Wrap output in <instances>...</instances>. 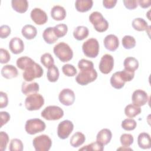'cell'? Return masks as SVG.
<instances>
[{"mask_svg":"<svg viewBox=\"0 0 151 151\" xmlns=\"http://www.w3.org/2000/svg\"><path fill=\"white\" fill-rule=\"evenodd\" d=\"M78 67L80 70L76 77V81L78 84L86 86L93 82L97 78V73L94 68L92 61L81 59L78 61Z\"/></svg>","mask_w":151,"mask_h":151,"instance_id":"cell-1","label":"cell"},{"mask_svg":"<svg viewBox=\"0 0 151 151\" xmlns=\"http://www.w3.org/2000/svg\"><path fill=\"white\" fill-rule=\"evenodd\" d=\"M134 77V73L126 70L114 73L110 78V84L116 89H120L124 87L125 83L130 81Z\"/></svg>","mask_w":151,"mask_h":151,"instance_id":"cell-2","label":"cell"},{"mask_svg":"<svg viewBox=\"0 0 151 151\" xmlns=\"http://www.w3.org/2000/svg\"><path fill=\"white\" fill-rule=\"evenodd\" d=\"M55 56L62 62L70 61L73 57V51L71 47L65 42H61L56 44L53 48Z\"/></svg>","mask_w":151,"mask_h":151,"instance_id":"cell-3","label":"cell"},{"mask_svg":"<svg viewBox=\"0 0 151 151\" xmlns=\"http://www.w3.org/2000/svg\"><path fill=\"white\" fill-rule=\"evenodd\" d=\"M89 21L95 30L99 32H103L109 28V22L98 11H94L90 15Z\"/></svg>","mask_w":151,"mask_h":151,"instance_id":"cell-4","label":"cell"},{"mask_svg":"<svg viewBox=\"0 0 151 151\" xmlns=\"http://www.w3.org/2000/svg\"><path fill=\"white\" fill-rule=\"evenodd\" d=\"M44 71L40 64L35 62L28 65L22 73V77L25 81L31 82L35 78H40L42 76Z\"/></svg>","mask_w":151,"mask_h":151,"instance_id":"cell-5","label":"cell"},{"mask_svg":"<svg viewBox=\"0 0 151 151\" xmlns=\"http://www.w3.org/2000/svg\"><path fill=\"white\" fill-rule=\"evenodd\" d=\"M44 104V99L42 95L35 93L27 96L25 100V106L29 111L37 110Z\"/></svg>","mask_w":151,"mask_h":151,"instance_id":"cell-6","label":"cell"},{"mask_svg":"<svg viewBox=\"0 0 151 151\" xmlns=\"http://www.w3.org/2000/svg\"><path fill=\"white\" fill-rule=\"evenodd\" d=\"M99 43L96 38H89L82 45L84 54L89 58L96 57L99 52Z\"/></svg>","mask_w":151,"mask_h":151,"instance_id":"cell-7","label":"cell"},{"mask_svg":"<svg viewBox=\"0 0 151 151\" xmlns=\"http://www.w3.org/2000/svg\"><path fill=\"white\" fill-rule=\"evenodd\" d=\"M41 116L47 120H57L63 117L64 111L58 106H49L41 111Z\"/></svg>","mask_w":151,"mask_h":151,"instance_id":"cell-8","label":"cell"},{"mask_svg":"<svg viewBox=\"0 0 151 151\" xmlns=\"http://www.w3.org/2000/svg\"><path fill=\"white\" fill-rule=\"evenodd\" d=\"M46 127L45 123L42 120L35 118L28 120L25 125L26 132L31 135L43 132Z\"/></svg>","mask_w":151,"mask_h":151,"instance_id":"cell-9","label":"cell"},{"mask_svg":"<svg viewBox=\"0 0 151 151\" xmlns=\"http://www.w3.org/2000/svg\"><path fill=\"white\" fill-rule=\"evenodd\" d=\"M32 144L36 151H48L52 146V140L48 136L41 134L33 139Z\"/></svg>","mask_w":151,"mask_h":151,"instance_id":"cell-10","label":"cell"},{"mask_svg":"<svg viewBox=\"0 0 151 151\" xmlns=\"http://www.w3.org/2000/svg\"><path fill=\"white\" fill-rule=\"evenodd\" d=\"M74 129V124L70 120H65L60 122L57 127V135L61 139L68 138Z\"/></svg>","mask_w":151,"mask_h":151,"instance_id":"cell-11","label":"cell"},{"mask_svg":"<svg viewBox=\"0 0 151 151\" xmlns=\"http://www.w3.org/2000/svg\"><path fill=\"white\" fill-rule=\"evenodd\" d=\"M114 67V58L112 55L109 54H104L102 56L99 68L100 72L104 74L110 73L113 70Z\"/></svg>","mask_w":151,"mask_h":151,"instance_id":"cell-12","label":"cell"},{"mask_svg":"<svg viewBox=\"0 0 151 151\" xmlns=\"http://www.w3.org/2000/svg\"><path fill=\"white\" fill-rule=\"evenodd\" d=\"M149 100V96L146 91L143 90L137 89L133 91L132 95V101L133 104L140 107L146 104Z\"/></svg>","mask_w":151,"mask_h":151,"instance_id":"cell-13","label":"cell"},{"mask_svg":"<svg viewBox=\"0 0 151 151\" xmlns=\"http://www.w3.org/2000/svg\"><path fill=\"white\" fill-rule=\"evenodd\" d=\"M58 99L63 105L66 106H71L75 101L74 93L70 88H64L60 91L58 95Z\"/></svg>","mask_w":151,"mask_h":151,"instance_id":"cell-14","label":"cell"},{"mask_svg":"<svg viewBox=\"0 0 151 151\" xmlns=\"http://www.w3.org/2000/svg\"><path fill=\"white\" fill-rule=\"evenodd\" d=\"M30 17L32 20L37 25H43L45 24L48 20V16L46 12L41 8H34L30 14Z\"/></svg>","mask_w":151,"mask_h":151,"instance_id":"cell-15","label":"cell"},{"mask_svg":"<svg viewBox=\"0 0 151 151\" xmlns=\"http://www.w3.org/2000/svg\"><path fill=\"white\" fill-rule=\"evenodd\" d=\"M105 48L110 51H114L117 49L119 45V41L117 36L113 34L107 35L103 41Z\"/></svg>","mask_w":151,"mask_h":151,"instance_id":"cell-16","label":"cell"},{"mask_svg":"<svg viewBox=\"0 0 151 151\" xmlns=\"http://www.w3.org/2000/svg\"><path fill=\"white\" fill-rule=\"evenodd\" d=\"M9 48L13 54H19L24 51V44L21 38L14 37L9 42Z\"/></svg>","mask_w":151,"mask_h":151,"instance_id":"cell-17","label":"cell"},{"mask_svg":"<svg viewBox=\"0 0 151 151\" xmlns=\"http://www.w3.org/2000/svg\"><path fill=\"white\" fill-rule=\"evenodd\" d=\"M112 133L109 129H103L100 130L96 136V141L103 146L107 145L111 140Z\"/></svg>","mask_w":151,"mask_h":151,"instance_id":"cell-18","label":"cell"},{"mask_svg":"<svg viewBox=\"0 0 151 151\" xmlns=\"http://www.w3.org/2000/svg\"><path fill=\"white\" fill-rule=\"evenodd\" d=\"M39 84L36 82L29 83L27 81H24L22 83L21 91L24 95L28 96L31 94L37 93L39 91Z\"/></svg>","mask_w":151,"mask_h":151,"instance_id":"cell-19","label":"cell"},{"mask_svg":"<svg viewBox=\"0 0 151 151\" xmlns=\"http://www.w3.org/2000/svg\"><path fill=\"white\" fill-rule=\"evenodd\" d=\"M1 75L6 79H11L17 77L18 75V72L15 66L8 64L2 68Z\"/></svg>","mask_w":151,"mask_h":151,"instance_id":"cell-20","label":"cell"},{"mask_svg":"<svg viewBox=\"0 0 151 151\" xmlns=\"http://www.w3.org/2000/svg\"><path fill=\"white\" fill-rule=\"evenodd\" d=\"M51 16L55 21H62L66 17L65 9L60 5H55L51 10Z\"/></svg>","mask_w":151,"mask_h":151,"instance_id":"cell-21","label":"cell"},{"mask_svg":"<svg viewBox=\"0 0 151 151\" xmlns=\"http://www.w3.org/2000/svg\"><path fill=\"white\" fill-rule=\"evenodd\" d=\"M137 144L139 147L141 149H150L151 147L150 135L146 132H142L140 133L137 137Z\"/></svg>","mask_w":151,"mask_h":151,"instance_id":"cell-22","label":"cell"},{"mask_svg":"<svg viewBox=\"0 0 151 151\" xmlns=\"http://www.w3.org/2000/svg\"><path fill=\"white\" fill-rule=\"evenodd\" d=\"M92 0H77L75 2V7L77 11L86 12L88 11L93 6Z\"/></svg>","mask_w":151,"mask_h":151,"instance_id":"cell-23","label":"cell"},{"mask_svg":"<svg viewBox=\"0 0 151 151\" xmlns=\"http://www.w3.org/2000/svg\"><path fill=\"white\" fill-rule=\"evenodd\" d=\"M11 5L16 12L23 14L28 9V2L26 0H12Z\"/></svg>","mask_w":151,"mask_h":151,"instance_id":"cell-24","label":"cell"},{"mask_svg":"<svg viewBox=\"0 0 151 151\" xmlns=\"http://www.w3.org/2000/svg\"><path fill=\"white\" fill-rule=\"evenodd\" d=\"M123 65L124 70L130 72L134 73L139 67V61L134 57H128L124 59Z\"/></svg>","mask_w":151,"mask_h":151,"instance_id":"cell-25","label":"cell"},{"mask_svg":"<svg viewBox=\"0 0 151 151\" xmlns=\"http://www.w3.org/2000/svg\"><path fill=\"white\" fill-rule=\"evenodd\" d=\"M21 33L22 36L27 40H32L36 37L37 34V30L34 26L27 24L22 27Z\"/></svg>","mask_w":151,"mask_h":151,"instance_id":"cell-26","label":"cell"},{"mask_svg":"<svg viewBox=\"0 0 151 151\" xmlns=\"http://www.w3.org/2000/svg\"><path fill=\"white\" fill-rule=\"evenodd\" d=\"M42 38L48 44H52L58 40L56 37L53 27H47L42 33Z\"/></svg>","mask_w":151,"mask_h":151,"instance_id":"cell-27","label":"cell"},{"mask_svg":"<svg viewBox=\"0 0 151 151\" xmlns=\"http://www.w3.org/2000/svg\"><path fill=\"white\" fill-rule=\"evenodd\" d=\"M88 34V29L85 26H78L73 31V36L78 41H81L86 38Z\"/></svg>","mask_w":151,"mask_h":151,"instance_id":"cell-28","label":"cell"},{"mask_svg":"<svg viewBox=\"0 0 151 151\" xmlns=\"http://www.w3.org/2000/svg\"><path fill=\"white\" fill-rule=\"evenodd\" d=\"M85 140V135L80 132H77L71 136L70 143L73 147H78L82 145Z\"/></svg>","mask_w":151,"mask_h":151,"instance_id":"cell-29","label":"cell"},{"mask_svg":"<svg viewBox=\"0 0 151 151\" xmlns=\"http://www.w3.org/2000/svg\"><path fill=\"white\" fill-rule=\"evenodd\" d=\"M132 25L133 28L137 31H146L149 27L147 22L142 18H134L132 21Z\"/></svg>","mask_w":151,"mask_h":151,"instance_id":"cell-30","label":"cell"},{"mask_svg":"<svg viewBox=\"0 0 151 151\" xmlns=\"http://www.w3.org/2000/svg\"><path fill=\"white\" fill-rule=\"evenodd\" d=\"M141 113V109L140 107L136 106L133 104H128L124 109V113L126 116L129 118H133L139 115Z\"/></svg>","mask_w":151,"mask_h":151,"instance_id":"cell-31","label":"cell"},{"mask_svg":"<svg viewBox=\"0 0 151 151\" xmlns=\"http://www.w3.org/2000/svg\"><path fill=\"white\" fill-rule=\"evenodd\" d=\"M59 70L57 66L53 65L50 68H48L47 73V77L49 81L52 83L56 82L59 78Z\"/></svg>","mask_w":151,"mask_h":151,"instance_id":"cell-32","label":"cell"},{"mask_svg":"<svg viewBox=\"0 0 151 151\" xmlns=\"http://www.w3.org/2000/svg\"><path fill=\"white\" fill-rule=\"evenodd\" d=\"M35 61L31 59V58L27 57V56H24L19 57L17 59L16 64L17 66L21 70H24L28 65L30 64H32Z\"/></svg>","mask_w":151,"mask_h":151,"instance_id":"cell-33","label":"cell"},{"mask_svg":"<svg viewBox=\"0 0 151 151\" xmlns=\"http://www.w3.org/2000/svg\"><path fill=\"white\" fill-rule=\"evenodd\" d=\"M53 28L55 34L58 38L65 36L68 31V27L64 24H57Z\"/></svg>","mask_w":151,"mask_h":151,"instance_id":"cell-34","label":"cell"},{"mask_svg":"<svg viewBox=\"0 0 151 151\" xmlns=\"http://www.w3.org/2000/svg\"><path fill=\"white\" fill-rule=\"evenodd\" d=\"M136 40L130 35H125L122 38V45L125 49L130 50L134 48L136 45Z\"/></svg>","mask_w":151,"mask_h":151,"instance_id":"cell-35","label":"cell"},{"mask_svg":"<svg viewBox=\"0 0 151 151\" xmlns=\"http://www.w3.org/2000/svg\"><path fill=\"white\" fill-rule=\"evenodd\" d=\"M121 126L124 130L127 131H131L135 129L137 126V123L134 119L129 118L123 120Z\"/></svg>","mask_w":151,"mask_h":151,"instance_id":"cell-36","label":"cell"},{"mask_svg":"<svg viewBox=\"0 0 151 151\" xmlns=\"http://www.w3.org/2000/svg\"><path fill=\"white\" fill-rule=\"evenodd\" d=\"M41 63L45 68H50L54 65V60L50 53H45L41 57Z\"/></svg>","mask_w":151,"mask_h":151,"instance_id":"cell-37","label":"cell"},{"mask_svg":"<svg viewBox=\"0 0 151 151\" xmlns=\"http://www.w3.org/2000/svg\"><path fill=\"white\" fill-rule=\"evenodd\" d=\"M24 145L22 141L19 139H12L9 143V150L10 151H22Z\"/></svg>","mask_w":151,"mask_h":151,"instance_id":"cell-38","label":"cell"},{"mask_svg":"<svg viewBox=\"0 0 151 151\" xmlns=\"http://www.w3.org/2000/svg\"><path fill=\"white\" fill-rule=\"evenodd\" d=\"M103 150H104V146L97 141L95 142H93L86 146H84V147L79 149V150H87V151H88V150L102 151Z\"/></svg>","mask_w":151,"mask_h":151,"instance_id":"cell-39","label":"cell"},{"mask_svg":"<svg viewBox=\"0 0 151 151\" xmlns=\"http://www.w3.org/2000/svg\"><path fill=\"white\" fill-rule=\"evenodd\" d=\"M62 71L64 74L67 77H73L76 76L77 73L76 67L73 65L70 64H64L62 67Z\"/></svg>","mask_w":151,"mask_h":151,"instance_id":"cell-40","label":"cell"},{"mask_svg":"<svg viewBox=\"0 0 151 151\" xmlns=\"http://www.w3.org/2000/svg\"><path fill=\"white\" fill-rule=\"evenodd\" d=\"M120 141L122 146L129 147L133 143L134 138L130 134L123 133L120 136Z\"/></svg>","mask_w":151,"mask_h":151,"instance_id":"cell-41","label":"cell"},{"mask_svg":"<svg viewBox=\"0 0 151 151\" xmlns=\"http://www.w3.org/2000/svg\"><path fill=\"white\" fill-rule=\"evenodd\" d=\"M9 142V136L5 132H0V150L4 151L6 149L8 143Z\"/></svg>","mask_w":151,"mask_h":151,"instance_id":"cell-42","label":"cell"},{"mask_svg":"<svg viewBox=\"0 0 151 151\" xmlns=\"http://www.w3.org/2000/svg\"><path fill=\"white\" fill-rule=\"evenodd\" d=\"M11 59V55L9 52L4 48L0 49V63L1 64H5L9 61Z\"/></svg>","mask_w":151,"mask_h":151,"instance_id":"cell-43","label":"cell"},{"mask_svg":"<svg viewBox=\"0 0 151 151\" xmlns=\"http://www.w3.org/2000/svg\"><path fill=\"white\" fill-rule=\"evenodd\" d=\"M11 28L7 25H3L0 27V37L2 39L7 38L11 34Z\"/></svg>","mask_w":151,"mask_h":151,"instance_id":"cell-44","label":"cell"},{"mask_svg":"<svg viewBox=\"0 0 151 151\" xmlns=\"http://www.w3.org/2000/svg\"><path fill=\"white\" fill-rule=\"evenodd\" d=\"M123 4L124 6L130 10L136 8L138 5V3L136 0H124Z\"/></svg>","mask_w":151,"mask_h":151,"instance_id":"cell-45","label":"cell"},{"mask_svg":"<svg viewBox=\"0 0 151 151\" xmlns=\"http://www.w3.org/2000/svg\"><path fill=\"white\" fill-rule=\"evenodd\" d=\"M8 104V99L6 93L1 91L0 92V108L2 109L6 107Z\"/></svg>","mask_w":151,"mask_h":151,"instance_id":"cell-46","label":"cell"},{"mask_svg":"<svg viewBox=\"0 0 151 151\" xmlns=\"http://www.w3.org/2000/svg\"><path fill=\"white\" fill-rule=\"evenodd\" d=\"M1 126L2 127L4 124H5L9 120H10V115L6 111H1Z\"/></svg>","mask_w":151,"mask_h":151,"instance_id":"cell-47","label":"cell"},{"mask_svg":"<svg viewBox=\"0 0 151 151\" xmlns=\"http://www.w3.org/2000/svg\"><path fill=\"white\" fill-rule=\"evenodd\" d=\"M116 3V0H104L103 1V6L107 9H111L114 8Z\"/></svg>","mask_w":151,"mask_h":151,"instance_id":"cell-48","label":"cell"},{"mask_svg":"<svg viewBox=\"0 0 151 151\" xmlns=\"http://www.w3.org/2000/svg\"><path fill=\"white\" fill-rule=\"evenodd\" d=\"M137 3L142 8H147L151 5L150 0H139L137 1Z\"/></svg>","mask_w":151,"mask_h":151,"instance_id":"cell-49","label":"cell"},{"mask_svg":"<svg viewBox=\"0 0 151 151\" xmlns=\"http://www.w3.org/2000/svg\"><path fill=\"white\" fill-rule=\"evenodd\" d=\"M129 147H120V148H118L117 149V150H132V149L130 148H128Z\"/></svg>","mask_w":151,"mask_h":151,"instance_id":"cell-50","label":"cell"}]
</instances>
